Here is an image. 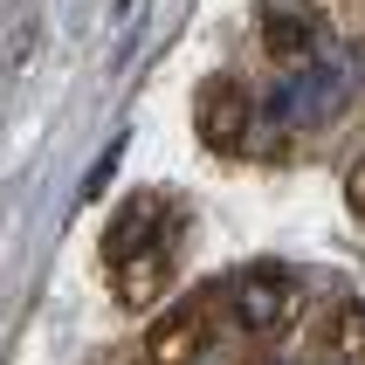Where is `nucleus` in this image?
I'll use <instances>...</instances> for the list:
<instances>
[{
  "label": "nucleus",
  "instance_id": "obj_1",
  "mask_svg": "<svg viewBox=\"0 0 365 365\" xmlns=\"http://www.w3.org/2000/svg\"><path fill=\"white\" fill-rule=\"evenodd\" d=\"M248 124H255V97H248L235 76L200 83V97H193V131H200L207 152H242Z\"/></svg>",
  "mask_w": 365,
  "mask_h": 365
},
{
  "label": "nucleus",
  "instance_id": "obj_2",
  "mask_svg": "<svg viewBox=\"0 0 365 365\" xmlns=\"http://www.w3.org/2000/svg\"><path fill=\"white\" fill-rule=\"evenodd\" d=\"M227 304H235V324L255 331V338H276V331L297 317V283L283 269H248L227 283Z\"/></svg>",
  "mask_w": 365,
  "mask_h": 365
},
{
  "label": "nucleus",
  "instance_id": "obj_3",
  "mask_svg": "<svg viewBox=\"0 0 365 365\" xmlns=\"http://www.w3.org/2000/svg\"><path fill=\"white\" fill-rule=\"evenodd\" d=\"M262 41H269L276 62H317L324 21H317V7H304V0H269L262 7Z\"/></svg>",
  "mask_w": 365,
  "mask_h": 365
},
{
  "label": "nucleus",
  "instance_id": "obj_4",
  "mask_svg": "<svg viewBox=\"0 0 365 365\" xmlns=\"http://www.w3.org/2000/svg\"><path fill=\"white\" fill-rule=\"evenodd\" d=\"M200 351H207V304H180L173 317L152 324V338H145V359L152 365H193Z\"/></svg>",
  "mask_w": 365,
  "mask_h": 365
},
{
  "label": "nucleus",
  "instance_id": "obj_5",
  "mask_svg": "<svg viewBox=\"0 0 365 365\" xmlns=\"http://www.w3.org/2000/svg\"><path fill=\"white\" fill-rule=\"evenodd\" d=\"M165 276H173L165 248H131V255L118 262V276H110V289H118V304H124V310H145V304L165 289Z\"/></svg>",
  "mask_w": 365,
  "mask_h": 365
},
{
  "label": "nucleus",
  "instance_id": "obj_6",
  "mask_svg": "<svg viewBox=\"0 0 365 365\" xmlns=\"http://www.w3.org/2000/svg\"><path fill=\"white\" fill-rule=\"evenodd\" d=\"M152 235H159V207H152V200H131V207L118 214V227L103 235V255H110V262H124V255H131V242L152 248Z\"/></svg>",
  "mask_w": 365,
  "mask_h": 365
},
{
  "label": "nucleus",
  "instance_id": "obj_7",
  "mask_svg": "<svg viewBox=\"0 0 365 365\" xmlns=\"http://www.w3.org/2000/svg\"><path fill=\"white\" fill-rule=\"evenodd\" d=\"M118 159H124V138H110V145L97 152V165L83 173V200H97L103 186H110V173H118Z\"/></svg>",
  "mask_w": 365,
  "mask_h": 365
},
{
  "label": "nucleus",
  "instance_id": "obj_8",
  "mask_svg": "<svg viewBox=\"0 0 365 365\" xmlns=\"http://www.w3.org/2000/svg\"><path fill=\"white\" fill-rule=\"evenodd\" d=\"M345 200H351V207H359V214H365V159L351 165V180H345Z\"/></svg>",
  "mask_w": 365,
  "mask_h": 365
},
{
  "label": "nucleus",
  "instance_id": "obj_9",
  "mask_svg": "<svg viewBox=\"0 0 365 365\" xmlns=\"http://www.w3.org/2000/svg\"><path fill=\"white\" fill-rule=\"evenodd\" d=\"M110 7H118V14H131V7H138V0H110Z\"/></svg>",
  "mask_w": 365,
  "mask_h": 365
}]
</instances>
